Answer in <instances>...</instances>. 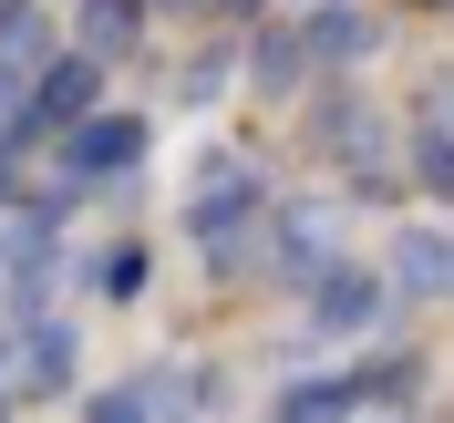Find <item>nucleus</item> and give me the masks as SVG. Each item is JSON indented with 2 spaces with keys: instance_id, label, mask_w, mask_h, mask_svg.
Masks as SVG:
<instances>
[{
  "instance_id": "f257e3e1",
  "label": "nucleus",
  "mask_w": 454,
  "mask_h": 423,
  "mask_svg": "<svg viewBox=\"0 0 454 423\" xmlns=\"http://www.w3.org/2000/svg\"><path fill=\"white\" fill-rule=\"evenodd\" d=\"M279 197V186H269V166H248V155H227V145H207L197 155V186H186V248L207 258V269H227V279H238V269H248V238H258V207Z\"/></svg>"
},
{
  "instance_id": "f03ea898",
  "label": "nucleus",
  "mask_w": 454,
  "mask_h": 423,
  "mask_svg": "<svg viewBox=\"0 0 454 423\" xmlns=\"http://www.w3.org/2000/svg\"><path fill=\"white\" fill-rule=\"evenodd\" d=\"M382 320H393V289H382L372 258L331 248L310 279H300V331L310 341H362V331H382Z\"/></svg>"
},
{
  "instance_id": "7ed1b4c3",
  "label": "nucleus",
  "mask_w": 454,
  "mask_h": 423,
  "mask_svg": "<svg viewBox=\"0 0 454 423\" xmlns=\"http://www.w3.org/2000/svg\"><path fill=\"white\" fill-rule=\"evenodd\" d=\"M372 269H382V289H393V310H444V300H454V248H444V207H424L413 227H393Z\"/></svg>"
},
{
  "instance_id": "20e7f679",
  "label": "nucleus",
  "mask_w": 454,
  "mask_h": 423,
  "mask_svg": "<svg viewBox=\"0 0 454 423\" xmlns=\"http://www.w3.org/2000/svg\"><path fill=\"white\" fill-rule=\"evenodd\" d=\"M52 145H62V176H73V186H114V176H145V145L155 135H145V114H104L93 104V114H73Z\"/></svg>"
},
{
  "instance_id": "39448f33",
  "label": "nucleus",
  "mask_w": 454,
  "mask_h": 423,
  "mask_svg": "<svg viewBox=\"0 0 454 423\" xmlns=\"http://www.w3.org/2000/svg\"><path fill=\"white\" fill-rule=\"evenodd\" d=\"M289 21H300V52H310V73H362V62L393 42V21H372L362 0H300Z\"/></svg>"
},
{
  "instance_id": "423d86ee",
  "label": "nucleus",
  "mask_w": 454,
  "mask_h": 423,
  "mask_svg": "<svg viewBox=\"0 0 454 423\" xmlns=\"http://www.w3.org/2000/svg\"><path fill=\"white\" fill-rule=\"evenodd\" d=\"M331 227H340L331 207H279V197H269V207H258V238H248V248H269V279H279V289H300L320 258L340 248Z\"/></svg>"
},
{
  "instance_id": "0eeeda50",
  "label": "nucleus",
  "mask_w": 454,
  "mask_h": 423,
  "mask_svg": "<svg viewBox=\"0 0 454 423\" xmlns=\"http://www.w3.org/2000/svg\"><path fill=\"white\" fill-rule=\"evenodd\" d=\"M238 52H248V62H238V83H248L258 104H289L300 83H320V73H310V52H300V21H289V11H258Z\"/></svg>"
},
{
  "instance_id": "6e6552de",
  "label": "nucleus",
  "mask_w": 454,
  "mask_h": 423,
  "mask_svg": "<svg viewBox=\"0 0 454 423\" xmlns=\"http://www.w3.org/2000/svg\"><path fill=\"white\" fill-rule=\"evenodd\" d=\"M145 31H155V0H73V11H62V42L93 52L104 73L114 62H145Z\"/></svg>"
},
{
  "instance_id": "1a4fd4ad",
  "label": "nucleus",
  "mask_w": 454,
  "mask_h": 423,
  "mask_svg": "<svg viewBox=\"0 0 454 423\" xmlns=\"http://www.w3.org/2000/svg\"><path fill=\"white\" fill-rule=\"evenodd\" d=\"M403 186L424 207L454 197V135H444V73H424L413 83V155H403Z\"/></svg>"
},
{
  "instance_id": "9d476101",
  "label": "nucleus",
  "mask_w": 454,
  "mask_h": 423,
  "mask_svg": "<svg viewBox=\"0 0 454 423\" xmlns=\"http://www.w3.org/2000/svg\"><path fill=\"white\" fill-rule=\"evenodd\" d=\"M93 423H124V413H176V362H145V372H114L93 393H73Z\"/></svg>"
},
{
  "instance_id": "9b49d317",
  "label": "nucleus",
  "mask_w": 454,
  "mask_h": 423,
  "mask_svg": "<svg viewBox=\"0 0 454 423\" xmlns=\"http://www.w3.org/2000/svg\"><path fill=\"white\" fill-rule=\"evenodd\" d=\"M145 289H155V248H145V238H114V248L93 258V300H104V310H135Z\"/></svg>"
},
{
  "instance_id": "f8f14e48",
  "label": "nucleus",
  "mask_w": 454,
  "mask_h": 423,
  "mask_svg": "<svg viewBox=\"0 0 454 423\" xmlns=\"http://www.w3.org/2000/svg\"><path fill=\"white\" fill-rule=\"evenodd\" d=\"M227 83H238V31H207V42H197V52H186V83H176V93H186V104H217V93Z\"/></svg>"
},
{
  "instance_id": "ddd939ff",
  "label": "nucleus",
  "mask_w": 454,
  "mask_h": 423,
  "mask_svg": "<svg viewBox=\"0 0 454 423\" xmlns=\"http://www.w3.org/2000/svg\"><path fill=\"white\" fill-rule=\"evenodd\" d=\"M269 413H289V423L300 413H351V393H340V372H289L279 393H269Z\"/></svg>"
},
{
  "instance_id": "4468645a",
  "label": "nucleus",
  "mask_w": 454,
  "mask_h": 423,
  "mask_svg": "<svg viewBox=\"0 0 454 423\" xmlns=\"http://www.w3.org/2000/svg\"><path fill=\"white\" fill-rule=\"evenodd\" d=\"M21 197H31V145L0 124V207H21Z\"/></svg>"
},
{
  "instance_id": "2eb2a0df",
  "label": "nucleus",
  "mask_w": 454,
  "mask_h": 423,
  "mask_svg": "<svg viewBox=\"0 0 454 423\" xmlns=\"http://www.w3.org/2000/svg\"><path fill=\"white\" fill-rule=\"evenodd\" d=\"M21 83H31V62H21V52H11V42H0V114L21 104Z\"/></svg>"
},
{
  "instance_id": "dca6fc26",
  "label": "nucleus",
  "mask_w": 454,
  "mask_h": 423,
  "mask_svg": "<svg viewBox=\"0 0 454 423\" xmlns=\"http://www.w3.org/2000/svg\"><path fill=\"white\" fill-rule=\"evenodd\" d=\"M413 11H444V0H413Z\"/></svg>"
}]
</instances>
